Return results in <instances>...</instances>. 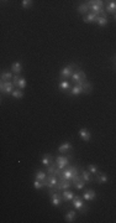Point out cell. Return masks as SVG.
I'll return each mask as SVG.
<instances>
[{
    "instance_id": "12",
    "label": "cell",
    "mask_w": 116,
    "mask_h": 223,
    "mask_svg": "<svg viewBox=\"0 0 116 223\" xmlns=\"http://www.w3.org/2000/svg\"><path fill=\"white\" fill-rule=\"evenodd\" d=\"M79 135H80V138L84 140V141H89L90 140V131L88 130V129H85V128H82L80 130H79Z\"/></svg>"
},
{
    "instance_id": "24",
    "label": "cell",
    "mask_w": 116,
    "mask_h": 223,
    "mask_svg": "<svg viewBox=\"0 0 116 223\" xmlns=\"http://www.w3.org/2000/svg\"><path fill=\"white\" fill-rule=\"evenodd\" d=\"M15 86L19 87V89H25V88H26V86H27L26 79H25L24 77H20V78H19V81L16 82V84H15Z\"/></svg>"
},
{
    "instance_id": "35",
    "label": "cell",
    "mask_w": 116,
    "mask_h": 223,
    "mask_svg": "<svg viewBox=\"0 0 116 223\" xmlns=\"http://www.w3.org/2000/svg\"><path fill=\"white\" fill-rule=\"evenodd\" d=\"M114 19H115V20H116V14H115V15H114Z\"/></svg>"
},
{
    "instance_id": "27",
    "label": "cell",
    "mask_w": 116,
    "mask_h": 223,
    "mask_svg": "<svg viewBox=\"0 0 116 223\" xmlns=\"http://www.w3.org/2000/svg\"><path fill=\"white\" fill-rule=\"evenodd\" d=\"M34 186H35L36 190H41V188H43L44 186H47V180H46V181H38V180H35Z\"/></svg>"
},
{
    "instance_id": "6",
    "label": "cell",
    "mask_w": 116,
    "mask_h": 223,
    "mask_svg": "<svg viewBox=\"0 0 116 223\" xmlns=\"http://www.w3.org/2000/svg\"><path fill=\"white\" fill-rule=\"evenodd\" d=\"M56 164H57V167L59 170L66 169L69 165V157H67V156H57Z\"/></svg>"
},
{
    "instance_id": "4",
    "label": "cell",
    "mask_w": 116,
    "mask_h": 223,
    "mask_svg": "<svg viewBox=\"0 0 116 223\" xmlns=\"http://www.w3.org/2000/svg\"><path fill=\"white\" fill-rule=\"evenodd\" d=\"M0 91L6 94H12V92H14V83L12 82H1L0 83Z\"/></svg>"
},
{
    "instance_id": "29",
    "label": "cell",
    "mask_w": 116,
    "mask_h": 223,
    "mask_svg": "<svg viewBox=\"0 0 116 223\" xmlns=\"http://www.w3.org/2000/svg\"><path fill=\"white\" fill-rule=\"evenodd\" d=\"M75 211H69L67 214H66V221L68 222V223H72L73 221H74V218H75Z\"/></svg>"
},
{
    "instance_id": "5",
    "label": "cell",
    "mask_w": 116,
    "mask_h": 223,
    "mask_svg": "<svg viewBox=\"0 0 116 223\" xmlns=\"http://www.w3.org/2000/svg\"><path fill=\"white\" fill-rule=\"evenodd\" d=\"M73 206H74V208L78 209V211H82V213H85L87 212V208L84 207V202H83V200L80 198L79 196H74Z\"/></svg>"
},
{
    "instance_id": "11",
    "label": "cell",
    "mask_w": 116,
    "mask_h": 223,
    "mask_svg": "<svg viewBox=\"0 0 116 223\" xmlns=\"http://www.w3.org/2000/svg\"><path fill=\"white\" fill-rule=\"evenodd\" d=\"M62 197H63V201L64 202H69V201H72L74 198V195L72 191H68V190H64L63 192H62Z\"/></svg>"
},
{
    "instance_id": "1",
    "label": "cell",
    "mask_w": 116,
    "mask_h": 223,
    "mask_svg": "<svg viewBox=\"0 0 116 223\" xmlns=\"http://www.w3.org/2000/svg\"><path fill=\"white\" fill-rule=\"evenodd\" d=\"M77 175H78V167L75 166H68L63 170L58 169L56 174V176L59 177V180H67V181H72Z\"/></svg>"
},
{
    "instance_id": "23",
    "label": "cell",
    "mask_w": 116,
    "mask_h": 223,
    "mask_svg": "<svg viewBox=\"0 0 116 223\" xmlns=\"http://www.w3.org/2000/svg\"><path fill=\"white\" fill-rule=\"evenodd\" d=\"M82 178H83V180H84L87 183L92 182V174H90L89 171H84V170H83V171H82Z\"/></svg>"
},
{
    "instance_id": "13",
    "label": "cell",
    "mask_w": 116,
    "mask_h": 223,
    "mask_svg": "<svg viewBox=\"0 0 116 223\" xmlns=\"http://www.w3.org/2000/svg\"><path fill=\"white\" fill-rule=\"evenodd\" d=\"M22 71V66L20 62H14L11 66V72H14L15 74H20Z\"/></svg>"
},
{
    "instance_id": "28",
    "label": "cell",
    "mask_w": 116,
    "mask_h": 223,
    "mask_svg": "<svg viewBox=\"0 0 116 223\" xmlns=\"http://www.w3.org/2000/svg\"><path fill=\"white\" fill-rule=\"evenodd\" d=\"M69 87H70V84L67 79H62L59 82V89H62V91H68Z\"/></svg>"
},
{
    "instance_id": "10",
    "label": "cell",
    "mask_w": 116,
    "mask_h": 223,
    "mask_svg": "<svg viewBox=\"0 0 116 223\" xmlns=\"http://www.w3.org/2000/svg\"><path fill=\"white\" fill-rule=\"evenodd\" d=\"M51 195H52V197H51V201H52V205H53V206H56V207L61 206V203H62V201H63V197H62V195H61V193H58V192H56V193H51Z\"/></svg>"
},
{
    "instance_id": "34",
    "label": "cell",
    "mask_w": 116,
    "mask_h": 223,
    "mask_svg": "<svg viewBox=\"0 0 116 223\" xmlns=\"http://www.w3.org/2000/svg\"><path fill=\"white\" fill-rule=\"evenodd\" d=\"M32 0H22L21 1V5H22V8H25V9H27V8H30V6L32 5Z\"/></svg>"
},
{
    "instance_id": "19",
    "label": "cell",
    "mask_w": 116,
    "mask_h": 223,
    "mask_svg": "<svg viewBox=\"0 0 116 223\" xmlns=\"http://www.w3.org/2000/svg\"><path fill=\"white\" fill-rule=\"evenodd\" d=\"M83 86V93H87V94H89L90 92L93 91V84L90 83V82H88V81H85L84 83L82 84Z\"/></svg>"
},
{
    "instance_id": "16",
    "label": "cell",
    "mask_w": 116,
    "mask_h": 223,
    "mask_svg": "<svg viewBox=\"0 0 116 223\" xmlns=\"http://www.w3.org/2000/svg\"><path fill=\"white\" fill-rule=\"evenodd\" d=\"M12 78H14V76H12L11 72H8V71L1 72V82H10Z\"/></svg>"
},
{
    "instance_id": "33",
    "label": "cell",
    "mask_w": 116,
    "mask_h": 223,
    "mask_svg": "<svg viewBox=\"0 0 116 223\" xmlns=\"http://www.w3.org/2000/svg\"><path fill=\"white\" fill-rule=\"evenodd\" d=\"M88 171H89L90 174H94V175L99 174V170H98V167H96L95 165H89V166H88Z\"/></svg>"
},
{
    "instance_id": "25",
    "label": "cell",
    "mask_w": 116,
    "mask_h": 223,
    "mask_svg": "<svg viewBox=\"0 0 116 223\" xmlns=\"http://www.w3.org/2000/svg\"><path fill=\"white\" fill-rule=\"evenodd\" d=\"M53 157L51 156V155H44L43 157H42V164L43 165H46V166H49V165H52L53 164Z\"/></svg>"
},
{
    "instance_id": "31",
    "label": "cell",
    "mask_w": 116,
    "mask_h": 223,
    "mask_svg": "<svg viewBox=\"0 0 116 223\" xmlns=\"http://www.w3.org/2000/svg\"><path fill=\"white\" fill-rule=\"evenodd\" d=\"M90 9H89V5L85 3V4H82L79 8H78V11L80 12V14H85V12H88Z\"/></svg>"
},
{
    "instance_id": "17",
    "label": "cell",
    "mask_w": 116,
    "mask_h": 223,
    "mask_svg": "<svg viewBox=\"0 0 116 223\" xmlns=\"http://www.w3.org/2000/svg\"><path fill=\"white\" fill-rule=\"evenodd\" d=\"M70 150H72V144L68 143V141L63 143L59 148H58V151L59 152H67V151H70Z\"/></svg>"
},
{
    "instance_id": "8",
    "label": "cell",
    "mask_w": 116,
    "mask_h": 223,
    "mask_svg": "<svg viewBox=\"0 0 116 223\" xmlns=\"http://www.w3.org/2000/svg\"><path fill=\"white\" fill-rule=\"evenodd\" d=\"M72 182H73L74 187H75L77 190H82L83 187H84V185L87 183V182L82 178V176H79V175H77V176L73 178V180H72Z\"/></svg>"
},
{
    "instance_id": "3",
    "label": "cell",
    "mask_w": 116,
    "mask_h": 223,
    "mask_svg": "<svg viewBox=\"0 0 116 223\" xmlns=\"http://www.w3.org/2000/svg\"><path fill=\"white\" fill-rule=\"evenodd\" d=\"M72 79L75 84H83L84 82L87 81V77H85V73L82 71V69H77V71L72 74Z\"/></svg>"
},
{
    "instance_id": "2",
    "label": "cell",
    "mask_w": 116,
    "mask_h": 223,
    "mask_svg": "<svg viewBox=\"0 0 116 223\" xmlns=\"http://www.w3.org/2000/svg\"><path fill=\"white\" fill-rule=\"evenodd\" d=\"M77 65L75 63H72V65H69L67 67H64L62 71H61V78L62 79H67L68 77H72V74L77 71Z\"/></svg>"
},
{
    "instance_id": "15",
    "label": "cell",
    "mask_w": 116,
    "mask_h": 223,
    "mask_svg": "<svg viewBox=\"0 0 116 223\" xmlns=\"http://www.w3.org/2000/svg\"><path fill=\"white\" fill-rule=\"evenodd\" d=\"M106 11L109 14H116V1H114V0L109 1L107 6H106Z\"/></svg>"
},
{
    "instance_id": "21",
    "label": "cell",
    "mask_w": 116,
    "mask_h": 223,
    "mask_svg": "<svg viewBox=\"0 0 116 223\" xmlns=\"http://www.w3.org/2000/svg\"><path fill=\"white\" fill-rule=\"evenodd\" d=\"M96 17H98V16H96L94 12H89L87 16L83 17V20H84V22H94L96 20Z\"/></svg>"
},
{
    "instance_id": "9",
    "label": "cell",
    "mask_w": 116,
    "mask_h": 223,
    "mask_svg": "<svg viewBox=\"0 0 116 223\" xmlns=\"http://www.w3.org/2000/svg\"><path fill=\"white\" fill-rule=\"evenodd\" d=\"M73 185L72 181H67V180H59L58 178V185H57V188L56 190H68L70 186Z\"/></svg>"
},
{
    "instance_id": "20",
    "label": "cell",
    "mask_w": 116,
    "mask_h": 223,
    "mask_svg": "<svg viewBox=\"0 0 116 223\" xmlns=\"http://www.w3.org/2000/svg\"><path fill=\"white\" fill-rule=\"evenodd\" d=\"M82 93H83V86H80V84H77L75 87L72 88V91H70V94L72 95H79Z\"/></svg>"
},
{
    "instance_id": "14",
    "label": "cell",
    "mask_w": 116,
    "mask_h": 223,
    "mask_svg": "<svg viewBox=\"0 0 116 223\" xmlns=\"http://www.w3.org/2000/svg\"><path fill=\"white\" fill-rule=\"evenodd\" d=\"M83 198H84L85 201H93L95 198V192L93 190H87L84 195H83Z\"/></svg>"
},
{
    "instance_id": "7",
    "label": "cell",
    "mask_w": 116,
    "mask_h": 223,
    "mask_svg": "<svg viewBox=\"0 0 116 223\" xmlns=\"http://www.w3.org/2000/svg\"><path fill=\"white\" fill-rule=\"evenodd\" d=\"M58 185V178L54 175H48L47 176V187H49L51 190H56Z\"/></svg>"
},
{
    "instance_id": "26",
    "label": "cell",
    "mask_w": 116,
    "mask_h": 223,
    "mask_svg": "<svg viewBox=\"0 0 116 223\" xmlns=\"http://www.w3.org/2000/svg\"><path fill=\"white\" fill-rule=\"evenodd\" d=\"M57 171H58V167L56 166V164L53 162L52 165H49V166L47 167V175H54L56 176Z\"/></svg>"
},
{
    "instance_id": "18",
    "label": "cell",
    "mask_w": 116,
    "mask_h": 223,
    "mask_svg": "<svg viewBox=\"0 0 116 223\" xmlns=\"http://www.w3.org/2000/svg\"><path fill=\"white\" fill-rule=\"evenodd\" d=\"M47 174L44 172V171H42V170H38L37 172H36V178L35 180H38V181H46L47 180Z\"/></svg>"
},
{
    "instance_id": "32",
    "label": "cell",
    "mask_w": 116,
    "mask_h": 223,
    "mask_svg": "<svg viewBox=\"0 0 116 223\" xmlns=\"http://www.w3.org/2000/svg\"><path fill=\"white\" fill-rule=\"evenodd\" d=\"M12 97L14 98H22L24 97V92H22V89H15L14 92H12Z\"/></svg>"
},
{
    "instance_id": "22",
    "label": "cell",
    "mask_w": 116,
    "mask_h": 223,
    "mask_svg": "<svg viewBox=\"0 0 116 223\" xmlns=\"http://www.w3.org/2000/svg\"><path fill=\"white\" fill-rule=\"evenodd\" d=\"M107 181H109V177L106 175L101 174V172L98 174V177H96V182L98 183H106Z\"/></svg>"
},
{
    "instance_id": "30",
    "label": "cell",
    "mask_w": 116,
    "mask_h": 223,
    "mask_svg": "<svg viewBox=\"0 0 116 223\" xmlns=\"http://www.w3.org/2000/svg\"><path fill=\"white\" fill-rule=\"evenodd\" d=\"M95 22L99 25V26H106L107 25V19L106 17H96V20H95Z\"/></svg>"
}]
</instances>
